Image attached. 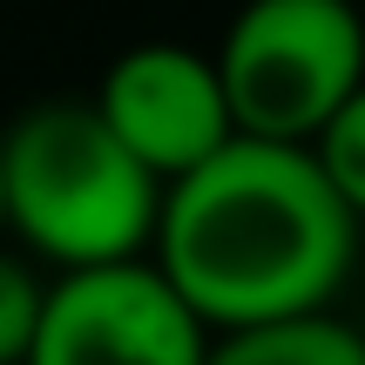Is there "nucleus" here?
Returning a JSON list of instances; mask_svg holds the SVG:
<instances>
[{"label":"nucleus","mask_w":365,"mask_h":365,"mask_svg":"<svg viewBox=\"0 0 365 365\" xmlns=\"http://www.w3.org/2000/svg\"><path fill=\"white\" fill-rule=\"evenodd\" d=\"M312 149H318V163H325V176L339 182V196L365 217V88L325 122V135H318Z\"/></svg>","instance_id":"obj_8"},{"label":"nucleus","mask_w":365,"mask_h":365,"mask_svg":"<svg viewBox=\"0 0 365 365\" xmlns=\"http://www.w3.org/2000/svg\"><path fill=\"white\" fill-rule=\"evenodd\" d=\"M41 318H48L41 277L27 271L21 257L0 250V365H27V352H34V339H41Z\"/></svg>","instance_id":"obj_7"},{"label":"nucleus","mask_w":365,"mask_h":365,"mask_svg":"<svg viewBox=\"0 0 365 365\" xmlns=\"http://www.w3.org/2000/svg\"><path fill=\"white\" fill-rule=\"evenodd\" d=\"M237 129L264 143H318L365 88V27L352 0H250L217 48Z\"/></svg>","instance_id":"obj_3"},{"label":"nucleus","mask_w":365,"mask_h":365,"mask_svg":"<svg viewBox=\"0 0 365 365\" xmlns=\"http://www.w3.org/2000/svg\"><path fill=\"white\" fill-rule=\"evenodd\" d=\"M95 108L163 182H182L190 170H203L217 149H230L244 135L237 108H230V88H223V68L210 54L182 48V41L129 48L108 68Z\"/></svg>","instance_id":"obj_5"},{"label":"nucleus","mask_w":365,"mask_h":365,"mask_svg":"<svg viewBox=\"0 0 365 365\" xmlns=\"http://www.w3.org/2000/svg\"><path fill=\"white\" fill-rule=\"evenodd\" d=\"M359 210L339 196L312 143L237 135L170 182L156 223L163 277L210 331L325 312L352 271Z\"/></svg>","instance_id":"obj_1"},{"label":"nucleus","mask_w":365,"mask_h":365,"mask_svg":"<svg viewBox=\"0 0 365 365\" xmlns=\"http://www.w3.org/2000/svg\"><path fill=\"white\" fill-rule=\"evenodd\" d=\"M7 223L61 271L129 264L156 250L170 182L149 170L102 108H34L0 135Z\"/></svg>","instance_id":"obj_2"},{"label":"nucleus","mask_w":365,"mask_h":365,"mask_svg":"<svg viewBox=\"0 0 365 365\" xmlns=\"http://www.w3.org/2000/svg\"><path fill=\"white\" fill-rule=\"evenodd\" d=\"M210 325L163 277L156 257L61 271L27 365H203Z\"/></svg>","instance_id":"obj_4"},{"label":"nucleus","mask_w":365,"mask_h":365,"mask_svg":"<svg viewBox=\"0 0 365 365\" xmlns=\"http://www.w3.org/2000/svg\"><path fill=\"white\" fill-rule=\"evenodd\" d=\"M203 365H365V331L339 325L331 312H298L271 325L217 331Z\"/></svg>","instance_id":"obj_6"},{"label":"nucleus","mask_w":365,"mask_h":365,"mask_svg":"<svg viewBox=\"0 0 365 365\" xmlns=\"http://www.w3.org/2000/svg\"><path fill=\"white\" fill-rule=\"evenodd\" d=\"M0 230H7V170H0Z\"/></svg>","instance_id":"obj_9"}]
</instances>
